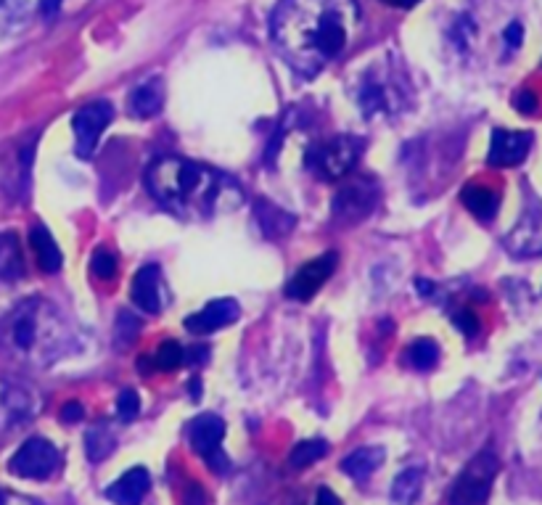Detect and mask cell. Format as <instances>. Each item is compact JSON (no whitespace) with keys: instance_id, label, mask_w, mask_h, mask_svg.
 Masks as SVG:
<instances>
[{"instance_id":"obj_1","label":"cell","mask_w":542,"mask_h":505,"mask_svg":"<svg viewBox=\"0 0 542 505\" xmlns=\"http://www.w3.org/2000/svg\"><path fill=\"white\" fill-rule=\"evenodd\" d=\"M360 6L355 0H281L270 19L278 51L299 75L315 77L355 40Z\"/></svg>"},{"instance_id":"obj_2","label":"cell","mask_w":542,"mask_h":505,"mask_svg":"<svg viewBox=\"0 0 542 505\" xmlns=\"http://www.w3.org/2000/svg\"><path fill=\"white\" fill-rule=\"evenodd\" d=\"M146 186L164 209L178 217H207L223 196L225 186H231V180L204 164L164 156L149 167Z\"/></svg>"},{"instance_id":"obj_3","label":"cell","mask_w":542,"mask_h":505,"mask_svg":"<svg viewBox=\"0 0 542 505\" xmlns=\"http://www.w3.org/2000/svg\"><path fill=\"white\" fill-rule=\"evenodd\" d=\"M0 347L19 363L48 365L69 350V334L59 310L45 299H24L0 323Z\"/></svg>"},{"instance_id":"obj_4","label":"cell","mask_w":542,"mask_h":505,"mask_svg":"<svg viewBox=\"0 0 542 505\" xmlns=\"http://www.w3.org/2000/svg\"><path fill=\"white\" fill-rule=\"evenodd\" d=\"M363 154V141L352 138V135H339V138H328L307 151V167L323 180H339L344 178L357 164Z\"/></svg>"},{"instance_id":"obj_5","label":"cell","mask_w":542,"mask_h":505,"mask_svg":"<svg viewBox=\"0 0 542 505\" xmlns=\"http://www.w3.org/2000/svg\"><path fill=\"white\" fill-rule=\"evenodd\" d=\"M500 471L498 455L484 450L463 468V474L455 479L450 492V505H484L492 492V482Z\"/></svg>"},{"instance_id":"obj_6","label":"cell","mask_w":542,"mask_h":505,"mask_svg":"<svg viewBox=\"0 0 542 505\" xmlns=\"http://www.w3.org/2000/svg\"><path fill=\"white\" fill-rule=\"evenodd\" d=\"M188 437H191V445H194L196 453L207 461V466L215 474H228L231 471V458L220 450V442L225 437L223 418L215 416V413L194 418L191 426H188Z\"/></svg>"},{"instance_id":"obj_7","label":"cell","mask_w":542,"mask_h":505,"mask_svg":"<svg viewBox=\"0 0 542 505\" xmlns=\"http://www.w3.org/2000/svg\"><path fill=\"white\" fill-rule=\"evenodd\" d=\"M59 466L61 453L43 437L27 439L8 463L11 474L22 476V479H48Z\"/></svg>"},{"instance_id":"obj_8","label":"cell","mask_w":542,"mask_h":505,"mask_svg":"<svg viewBox=\"0 0 542 505\" xmlns=\"http://www.w3.org/2000/svg\"><path fill=\"white\" fill-rule=\"evenodd\" d=\"M505 249L513 257H542V201H532L519 223L505 236Z\"/></svg>"},{"instance_id":"obj_9","label":"cell","mask_w":542,"mask_h":505,"mask_svg":"<svg viewBox=\"0 0 542 505\" xmlns=\"http://www.w3.org/2000/svg\"><path fill=\"white\" fill-rule=\"evenodd\" d=\"M114 117L112 104L106 101H96V104L82 106L80 112L72 119V127H75V138H77V156L82 159H90L93 151H96V143L101 138L109 122Z\"/></svg>"},{"instance_id":"obj_10","label":"cell","mask_w":542,"mask_h":505,"mask_svg":"<svg viewBox=\"0 0 542 505\" xmlns=\"http://www.w3.org/2000/svg\"><path fill=\"white\" fill-rule=\"evenodd\" d=\"M40 410L38 397L16 381L0 379V431L22 426Z\"/></svg>"},{"instance_id":"obj_11","label":"cell","mask_w":542,"mask_h":505,"mask_svg":"<svg viewBox=\"0 0 542 505\" xmlns=\"http://www.w3.org/2000/svg\"><path fill=\"white\" fill-rule=\"evenodd\" d=\"M336 252H326L318 260L305 262L297 273L291 275V281L286 283V294L289 299H297V302H307L323 289V283L334 275L336 270Z\"/></svg>"},{"instance_id":"obj_12","label":"cell","mask_w":542,"mask_h":505,"mask_svg":"<svg viewBox=\"0 0 542 505\" xmlns=\"http://www.w3.org/2000/svg\"><path fill=\"white\" fill-rule=\"evenodd\" d=\"M376 199H379V191L371 180H355L352 186H344L336 194L331 209H334V217L339 223H357L365 215H371Z\"/></svg>"},{"instance_id":"obj_13","label":"cell","mask_w":542,"mask_h":505,"mask_svg":"<svg viewBox=\"0 0 542 505\" xmlns=\"http://www.w3.org/2000/svg\"><path fill=\"white\" fill-rule=\"evenodd\" d=\"M532 143H535L532 133H511V130L495 127L487 162H490V167H516L527 159Z\"/></svg>"},{"instance_id":"obj_14","label":"cell","mask_w":542,"mask_h":505,"mask_svg":"<svg viewBox=\"0 0 542 505\" xmlns=\"http://www.w3.org/2000/svg\"><path fill=\"white\" fill-rule=\"evenodd\" d=\"M241 315L238 305L233 299H217V302H209L204 310L194 312L186 318V331L194 336L212 334V331H220L225 326H233Z\"/></svg>"},{"instance_id":"obj_15","label":"cell","mask_w":542,"mask_h":505,"mask_svg":"<svg viewBox=\"0 0 542 505\" xmlns=\"http://www.w3.org/2000/svg\"><path fill=\"white\" fill-rule=\"evenodd\" d=\"M162 275H159V268L156 265H146L135 273L133 289H130V297L143 312H149V315H156V312H162Z\"/></svg>"},{"instance_id":"obj_16","label":"cell","mask_w":542,"mask_h":505,"mask_svg":"<svg viewBox=\"0 0 542 505\" xmlns=\"http://www.w3.org/2000/svg\"><path fill=\"white\" fill-rule=\"evenodd\" d=\"M149 484V471L143 466H135L106 490V498L112 500L114 505H141V500L146 498V492H149Z\"/></svg>"},{"instance_id":"obj_17","label":"cell","mask_w":542,"mask_h":505,"mask_svg":"<svg viewBox=\"0 0 542 505\" xmlns=\"http://www.w3.org/2000/svg\"><path fill=\"white\" fill-rule=\"evenodd\" d=\"M162 106H164V82L159 80V77L141 82V85L133 90V96H130V112L141 119L156 117V114L162 112Z\"/></svg>"},{"instance_id":"obj_18","label":"cell","mask_w":542,"mask_h":505,"mask_svg":"<svg viewBox=\"0 0 542 505\" xmlns=\"http://www.w3.org/2000/svg\"><path fill=\"white\" fill-rule=\"evenodd\" d=\"M461 199L466 204V209L479 220H492V217L498 215L500 209V194L495 188L490 186H479V183H468L466 188L461 191Z\"/></svg>"},{"instance_id":"obj_19","label":"cell","mask_w":542,"mask_h":505,"mask_svg":"<svg viewBox=\"0 0 542 505\" xmlns=\"http://www.w3.org/2000/svg\"><path fill=\"white\" fill-rule=\"evenodd\" d=\"M30 244L35 249V257H38L40 268L45 273H56L64 265V254H61L59 244L53 241V236L48 233L45 225H32L30 228Z\"/></svg>"},{"instance_id":"obj_20","label":"cell","mask_w":542,"mask_h":505,"mask_svg":"<svg viewBox=\"0 0 542 505\" xmlns=\"http://www.w3.org/2000/svg\"><path fill=\"white\" fill-rule=\"evenodd\" d=\"M384 463V447H360L342 461V471L355 482H365Z\"/></svg>"},{"instance_id":"obj_21","label":"cell","mask_w":542,"mask_h":505,"mask_svg":"<svg viewBox=\"0 0 542 505\" xmlns=\"http://www.w3.org/2000/svg\"><path fill=\"white\" fill-rule=\"evenodd\" d=\"M24 273V260L14 233H0V281H16Z\"/></svg>"},{"instance_id":"obj_22","label":"cell","mask_w":542,"mask_h":505,"mask_svg":"<svg viewBox=\"0 0 542 505\" xmlns=\"http://www.w3.org/2000/svg\"><path fill=\"white\" fill-rule=\"evenodd\" d=\"M424 487V471L421 468H408L402 471L392 484V500L397 505H413Z\"/></svg>"},{"instance_id":"obj_23","label":"cell","mask_w":542,"mask_h":505,"mask_svg":"<svg viewBox=\"0 0 542 505\" xmlns=\"http://www.w3.org/2000/svg\"><path fill=\"white\" fill-rule=\"evenodd\" d=\"M257 217H260L262 231L268 236H286L294 228V215L283 212V209L273 207L268 201H257Z\"/></svg>"},{"instance_id":"obj_24","label":"cell","mask_w":542,"mask_h":505,"mask_svg":"<svg viewBox=\"0 0 542 505\" xmlns=\"http://www.w3.org/2000/svg\"><path fill=\"white\" fill-rule=\"evenodd\" d=\"M114 445H117V437H114V431L106 424L93 426V429L88 431V437H85V450H88L90 461H104V458H109Z\"/></svg>"},{"instance_id":"obj_25","label":"cell","mask_w":542,"mask_h":505,"mask_svg":"<svg viewBox=\"0 0 542 505\" xmlns=\"http://www.w3.org/2000/svg\"><path fill=\"white\" fill-rule=\"evenodd\" d=\"M326 453H328V445L323 442V439H305V442L294 445V450L289 453V466L294 468V471H302V468L320 461Z\"/></svg>"},{"instance_id":"obj_26","label":"cell","mask_w":542,"mask_h":505,"mask_svg":"<svg viewBox=\"0 0 542 505\" xmlns=\"http://www.w3.org/2000/svg\"><path fill=\"white\" fill-rule=\"evenodd\" d=\"M405 360H408L410 368H416V371H431L439 360V347L431 339H418L408 347L405 352Z\"/></svg>"},{"instance_id":"obj_27","label":"cell","mask_w":542,"mask_h":505,"mask_svg":"<svg viewBox=\"0 0 542 505\" xmlns=\"http://www.w3.org/2000/svg\"><path fill=\"white\" fill-rule=\"evenodd\" d=\"M180 365H186V350H183L178 342H172V339L159 344V350H156V357H154L156 371L170 373V371H178Z\"/></svg>"},{"instance_id":"obj_28","label":"cell","mask_w":542,"mask_h":505,"mask_svg":"<svg viewBox=\"0 0 542 505\" xmlns=\"http://www.w3.org/2000/svg\"><path fill=\"white\" fill-rule=\"evenodd\" d=\"M138 331H141V320L133 318L130 312H119L117 328H114V339H117L119 350H127L135 342Z\"/></svg>"},{"instance_id":"obj_29","label":"cell","mask_w":542,"mask_h":505,"mask_svg":"<svg viewBox=\"0 0 542 505\" xmlns=\"http://www.w3.org/2000/svg\"><path fill=\"white\" fill-rule=\"evenodd\" d=\"M90 273L96 278H104V281H112L117 275V260L109 249H96L93 252V260H90Z\"/></svg>"},{"instance_id":"obj_30","label":"cell","mask_w":542,"mask_h":505,"mask_svg":"<svg viewBox=\"0 0 542 505\" xmlns=\"http://www.w3.org/2000/svg\"><path fill=\"white\" fill-rule=\"evenodd\" d=\"M138 413H141V397H138L133 389H125V392L117 397V416L122 418V424H127V421H133Z\"/></svg>"},{"instance_id":"obj_31","label":"cell","mask_w":542,"mask_h":505,"mask_svg":"<svg viewBox=\"0 0 542 505\" xmlns=\"http://www.w3.org/2000/svg\"><path fill=\"white\" fill-rule=\"evenodd\" d=\"M453 326L458 328L463 336H468V339H474V336L479 334V318H476V312H471V310L455 312Z\"/></svg>"},{"instance_id":"obj_32","label":"cell","mask_w":542,"mask_h":505,"mask_svg":"<svg viewBox=\"0 0 542 505\" xmlns=\"http://www.w3.org/2000/svg\"><path fill=\"white\" fill-rule=\"evenodd\" d=\"M513 106H516V112L519 114H527V117H532V114L537 112L540 101H537V96L532 93V90H519V93H516V98H513Z\"/></svg>"},{"instance_id":"obj_33","label":"cell","mask_w":542,"mask_h":505,"mask_svg":"<svg viewBox=\"0 0 542 505\" xmlns=\"http://www.w3.org/2000/svg\"><path fill=\"white\" fill-rule=\"evenodd\" d=\"M503 38H505V43L511 45L513 51H516V48L521 45V40H524V27H521L519 22L508 24V27H505V32H503Z\"/></svg>"},{"instance_id":"obj_34","label":"cell","mask_w":542,"mask_h":505,"mask_svg":"<svg viewBox=\"0 0 542 505\" xmlns=\"http://www.w3.org/2000/svg\"><path fill=\"white\" fill-rule=\"evenodd\" d=\"M183 505H207V495L201 492L199 484H188L183 492Z\"/></svg>"},{"instance_id":"obj_35","label":"cell","mask_w":542,"mask_h":505,"mask_svg":"<svg viewBox=\"0 0 542 505\" xmlns=\"http://www.w3.org/2000/svg\"><path fill=\"white\" fill-rule=\"evenodd\" d=\"M82 416H85V410H82V405L77 400L67 402V405L61 408V418H64L67 424H77Z\"/></svg>"},{"instance_id":"obj_36","label":"cell","mask_w":542,"mask_h":505,"mask_svg":"<svg viewBox=\"0 0 542 505\" xmlns=\"http://www.w3.org/2000/svg\"><path fill=\"white\" fill-rule=\"evenodd\" d=\"M315 505H342V500L336 498L334 492L328 490V487H320V490H318V500H315Z\"/></svg>"},{"instance_id":"obj_37","label":"cell","mask_w":542,"mask_h":505,"mask_svg":"<svg viewBox=\"0 0 542 505\" xmlns=\"http://www.w3.org/2000/svg\"><path fill=\"white\" fill-rule=\"evenodd\" d=\"M209 357L207 347H194V350H186V363H204Z\"/></svg>"},{"instance_id":"obj_38","label":"cell","mask_w":542,"mask_h":505,"mask_svg":"<svg viewBox=\"0 0 542 505\" xmlns=\"http://www.w3.org/2000/svg\"><path fill=\"white\" fill-rule=\"evenodd\" d=\"M59 6H61V0H40V11H43L48 19L59 11Z\"/></svg>"},{"instance_id":"obj_39","label":"cell","mask_w":542,"mask_h":505,"mask_svg":"<svg viewBox=\"0 0 542 505\" xmlns=\"http://www.w3.org/2000/svg\"><path fill=\"white\" fill-rule=\"evenodd\" d=\"M387 6H397V8H413L418 0H384Z\"/></svg>"},{"instance_id":"obj_40","label":"cell","mask_w":542,"mask_h":505,"mask_svg":"<svg viewBox=\"0 0 542 505\" xmlns=\"http://www.w3.org/2000/svg\"><path fill=\"white\" fill-rule=\"evenodd\" d=\"M416 289L421 291V294H426V297H429L431 291H434V286H431L429 281H424V278H418V281H416Z\"/></svg>"},{"instance_id":"obj_41","label":"cell","mask_w":542,"mask_h":505,"mask_svg":"<svg viewBox=\"0 0 542 505\" xmlns=\"http://www.w3.org/2000/svg\"><path fill=\"white\" fill-rule=\"evenodd\" d=\"M0 505H11V498H8V492L0 490Z\"/></svg>"}]
</instances>
